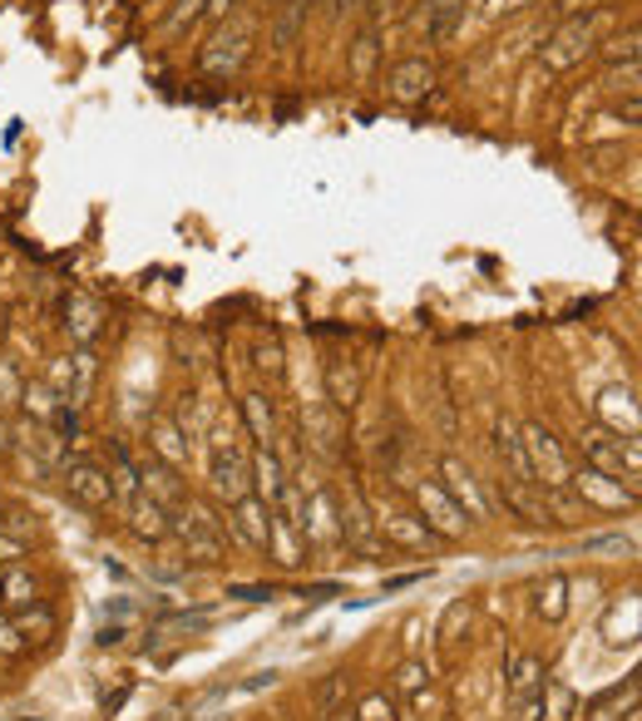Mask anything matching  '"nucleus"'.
Masks as SVG:
<instances>
[{
    "label": "nucleus",
    "mask_w": 642,
    "mask_h": 721,
    "mask_svg": "<svg viewBox=\"0 0 642 721\" xmlns=\"http://www.w3.org/2000/svg\"><path fill=\"white\" fill-rule=\"evenodd\" d=\"M583 454H588V470L608 474V480H618V484L628 480V490H633V480H638V445H628V450H623V440H618L613 430L593 426L583 435Z\"/></svg>",
    "instance_id": "1"
},
{
    "label": "nucleus",
    "mask_w": 642,
    "mask_h": 721,
    "mask_svg": "<svg viewBox=\"0 0 642 721\" xmlns=\"http://www.w3.org/2000/svg\"><path fill=\"white\" fill-rule=\"evenodd\" d=\"M524 454H529V474L534 484H549V490H564L568 484V460H564V445L554 440L544 426H524Z\"/></svg>",
    "instance_id": "2"
},
{
    "label": "nucleus",
    "mask_w": 642,
    "mask_h": 721,
    "mask_svg": "<svg viewBox=\"0 0 642 721\" xmlns=\"http://www.w3.org/2000/svg\"><path fill=\"white\" fill-rule=\"evenodd\" d=\"M248 460H242V450L238 445H228V435L218 440V450H213V494L218 500H228V504H238V500H248L252 494V480H248Z\"/></svg>",
    "instance_id": "3"
},
{
    "label": "nucleus",
    "mask_w": 642,
    "mask_h": 721,
    "mask_svg": "<svg viewBox=\"0 0 642 721\" xmlns=\"http://www.w3.org/2000/svg\"><path fill=\"white\" fill-rule=\"evenodd\" d=\"M65 490H70V500H80L84 509H104L114 500L109 470H99L94 460H70L65 464Z\"/></svg>",
    "instance_id": "4"
},
{
    "label": "nucleus",
    "mask_w": 642,
    "mask_h": 721,
    "mask_svg": "<svg viewBox=\"0 0 642 721\" xmlns=\"http://www.w3.org/2000/svg\"><path fill=\"white\" fill-rule=\"evenodd\" d=\"M415 500H420V509H425V519H420V524H425L430 534H440V539H460V534H465L470 519L460 514L455 500H450L445 490H435V484H420Z\"/></svg>",
    "instance_id": "5"
},
{
    "label": "nucleus",
    "mask_w": 642,
    "mask_h": 721,
    "mask_svg": "<svg viewBox=\"0 0 642 721\" xmlns=\"http://www.w3.org/2000/svg\"><path fill=\"white\" fill-rule=\"evenodd\" d=\"M242 60H248V30H218V35L203 45V55H198V70L223 80V74H233L242 65Z\"/></svg>",
    "instance_id": "6"
},
{
    "label": "nucleus",
    "mask_w": 642,
    "mask_h": 721,
    "mask_svg": "<svg viewBox=\"0 0 642 721\" xmlns=\"http://www.w3.org/2000/svg\"><path fill=\"white\" fill-rule=\"evenodd\" d=\"M440 474H445V484H450V500H455L460 514H465V519H484V514H490V500H484V494H480V480L465 470V464H460V460H450V454H445V460H440Z\"/></svg>",
    "instance_id": "7"
},
{
    "label": "nucleus",
    "mask_w": 642,
    "mask_h": 721,
    "mask_svg": "<svg viewBox=\"0 0 642 721\" xmlns=\"http://www.w3.org/2000/svg\"><path fill=\"white\" fill-rule=\"evenodd\" d=\"M588 50H593V25H588V20H568V25H559V35L544 45V60H549L554 70H568V65H578Z\"/></svg>",
    "instance_id": "8"
},
{
    "label": "nucleus",
    "mask_w": 642,
    "mask_h": 721,
    "mask_svg": "<svg viewBox=\"0 0 642 721\" xmlns=\"http://www.w3.org/2000/svg\"><path fill=\"white\" fill-rule=\"evenodd\" d=\"M139 490H149V500L159 504V509H183V484L173 480V464H159V460H149V470L139 474Z\"/></svg>",
    "instance_id": "9"
},
{
    "label": "nucleus",
    "mask_w": 642,
    "mask_h": 721,
    "mask_svg": "<svg viewBox=\"0 0 642 721\" xmlns=\"http://www.w3.org/2000/svg\"><path fill=\"white\" fill-rule=\"evenodd\" d=\"M430 84H435V70H430L425 60H406V65L391 70V94H396L401 104H415L420 94L430 90Z\"/></svg>",
    "instance_id": "10"
},
{
    "label": "nucleus",
    "mask_w": 642,
    "mask_h": 721,
    "mask_svg": "<svg viewBox=\"0 0 642 721\" xmlns=\"http://www.w3.org/2000/svg\"><path fill=\"white\" fill-rule=\"evenodd\" d=\"M509 697H514V707L544 697V662L539 657H514L509 662Z\"/></svg>",
    "instance_id": "11"
},
{
    "label": "nucleus",
    "mask_w": 642,
    "mask_h": 721,
    "mask_svg": "<svg viewBox=\"0 0 642 721\" xmlns=\"http://www.w3.org/2000/svg\"><path fill=\"white\" fill-rule=\"evenodd\" d=\"M238 534L248 539L252 548H267V534H272V504L262 500H238Z\"/></svg>",
    "instance_id": "12"
},
{
    "label": "nucleus",
    "mask_w": 642,
    "mask_h": 721,
    "mask_svg": "<svg viewBox=\"0 0 642 721\" xmlns=\"http://www.w3.org/2000/svg\"><path fill=\"white\" fill-rule=\"evenodd\" d=\"M603 416L613 435L628 430V440H638V406H633V390H603Z\"/></svg>",
    "instance_id": "13"
},
{
    "label": "nucleus",
    "mask_w": 642,
    "mask_h": 721,
    "mask_svg": "<svg viewBox=\"0 0 642 721\" xmlns=\"http://www.w3.org/2000/svg\"><path fill=\"white\" fill-rule=\"evenodd\" d=\"M494 440H499V454L509 460V474L519 484H534V474H529V454H524V435L514 420H499V430H494Z\"/></svg>",
    "instance_id": "14"
},
{
    "label": "nucleus",
    "mask_w": 642,
    "mask_h": 721,
    "mask_svg": "<svg viewBox=\"0 0 642 721\" xmlns=\"http://www.w3.org/2000/svg\"><path fill=\"white\" fill-rule=\"evenodd\" d=\"M573 480H578V494H593L598 504H613V509L633 504V490H623L618 480H608V474H598V470H583V474H573Z\"/></svg>",
    "instance_id": "15"
},
{
    "label": "nucleus",
    "mask_w": 642,
    "mask_h": 721,
    "mask_svg": "<svg viewBox=\"0 0 642 721\" xmlns=\"http://www.w3.org/2000/svg\"><path fill=\"white\" fill-rule=\"evenodd\" d=\"M465 6L470 0H430L425 15H430V40H450L460 25H465Z\"/></svg>",
    "instance_id": "16"
},
{
    "label": "nucleus",
    "mask_w": 642,
    "mask_h": 721,
    "mask_svg": "<svg viewBox=\"0 0 642 721\" xmlns=\"http://www.w3.org/2000/svg\"><path fill=\"white\" fill-rule=\"evenodd\" d=\"M252 470H257V494H262V504H277V494H282V464H277V454L272 450H262L257 460H252Z\"/></svg>",
    "instance_id": "17"
},
{
    "label": "nucleus",
    "mask_w": 642,
    "mask_h": 721,
    "mask_svg": "<svg viewBox=\"0 0 642 721\" xmlns=\"http://www.w3.org/2000/svg\"><path fill=\"white\" fill-rule=\"evenodd\" d=\"M0 603H6V608H30V603H35V578H30L25 568H10V574L0 578Z\"/></svg>",
    "instance_id": "18"
},
{
    "label": "nucleus",
    "mask_w": 642,
    "mask_h": 721,
    "mask_svg": "<svg viewBox=\"0 0 642 721\" xmlns=\"http://www.w3.org/2000/svg\"><path fill=\"white\" fill-rule=\"evenodd\" d=\"M134 529H139L144 539H164L168 534V509H159L154 500H134Z\"/></svg>",
    "instance_id": "19"
},
{
    "label": "nucleus",
    "mask_w": 642,
    "mask_h": 721,
    "mask_svg": "<svg viewBox=\"0 0 642 721\" xmlns=\"http://www.w3.org/2000/svg\"><path fill=\"white\" fill-rule=\"evenodd\" d=\"M109 484H114V494H124V500H139V470H134V460L124 450H114V474H109Z\"/></svg>",
    "instance_id": "20"
},
{
    "label": "nucleus",
    "mask_w": 642,
    "mask_h": 721,
    "mask_svg": "<svg viewBox=\"0 0 642 721\" xmlns=\"http://www.w3.org/2000/svg\"><path fill=\"white\" fill-rule=\"evenodd\" d=\"M504 504H509L514 514H524V519H529V524H544V504L529 494V484H519V480H514V484H504Z\"/></svg>",
    "instance_id": "21"
},
{
    "label": "nucleus",
    "mask_w": 642,
    "mask_h": 721,
    "mask_svg": "<svg viewBox=\"0 0 642 721\" xmlns=\"http://www.w3.org/2000/svg\"><path fill=\"white\" fill-rule=\"evenodd\" d=\"M564 593H568V583H564V578H549V583L539 588V613H544L549 623H559L564 613H568V598H564Z\"/></svg>",
    "instance_id": "22"
},
{
    "label": "nucleus",
    "mask_w": 642,
    "mask_h": 721,
    "mask_svg": "<svg viewBox=\"0 0 642 721\" xmlns=\"http://www.w3.org/2000/svg\"><path fill=\"white\" fill-rule=\"evenodd\" d=\"M242 416H248V426H252V435H257L262 445H272V410H267V400L248 396V400H242Z\"/></svg>",
    "instance_id": "23"
},
{
    "label": "nucleus",
    "mask_w": 642,
    "mask_h": 721,
    "mask_svg": "<svg viewBox=\"0 0 642 721\" xmlns=\"http://www.w3.org/2000/svg\"><path fill=\"white\" fill-rule=\"evenodd\" d=\"M154 440H159L164 460H168V464H173V470H178V464H183V445H178V430L168 426V420H159V426H154Z\"/></svg>",
    "instance_id": "24"
},
{
    "label": "nucleus",
    "mask_w": 642,
    "mask_h": 721,
    "mask_svg": "<svg viewBox=\"0 0 642 721\" xmlns=\"http://www.w3.org/2000/svg\"><path fill=\"white\" fill-rule=\"evenodd\" d=\"M371 60H376V30H366L361 40H356V55H351V74L361 80V74H371Z\"/></svg>",
    "instance_id": "25"
},
{
    "label": "nucleus",
    "mask_w": 642,
    "mask_h": 721,
    "mask_svg": "<svg viewBox=\"0 0 642 721\" xmlns=\"http://www.w3.org/2000/svg\"><path fill=\"white\" fill-rule=\"evenodd\" d=\"M361 721H396V702L386 692H371L361 702Z\"/></svg>",
    "instance_id": "26"
},
{
    "label": "nucleus",
    "mask_w": 642,
    "mask_h": 721,
    "mask_svg": "<svg viewBox=\"0 0 642 721\" xmlns=\"http://www.w3.org/2000/svg\"><path fill=\"white\" fill-rule=\"evenodd\" d=\"M386 529H391V534H401L406 544H430V529L425 524H410L406 514H396V519H386Z\"/></svg>",
    "instance_id": "27"
},
{
    "label": "nucleus",
    "mask_w": 642,
    "mask_h": 721,
    "mask_svg": "<svg viewBox=\"0 0 642 721\" xmlns=\"http://www.w3.org/2000/svg\"><path fill=\"white\" fill-rule=\"evenodd\" d=\"M470 618V608L465 603H455V608L445 613V623H440V642H455V633H460V623Z\"/></svg>",
    "instance_id": "28"
},
{
    "label": "nucleus",
    "mask_w": 642,
    "mask_h": 721,
    "mask_svg": "<svg viewBox=\"0 0 642 721\" xmlns=\"http://www.w3.org/2000/svg\"><path fill=\"white\" fill-rule=\"evenodd\" d=\"M20 648H25V642H20V628H15V623H6V618H0V652H6V657H15Z\"/></svg>",
    "instance_id": "29"
},
{
    "label": "nucleus",
    "mask_w": 642,
    "mask_h": 721,
    "mask_svg": "<svg viewBox=\"0 0 642 721\" xmlns=\"http://www.w3.org/2000/svg\"><path fill=\"white\" fill-rule=\"evenodd\" d=\"M198 10H203V0H183V10H173V15H168V30H183Z\"/></svg>",
    "instance_id": "30"
},
{
    "label": "nucleus",
    "mask_w": 642,
    "mask_h": 721,
    "mask_svg": "<svg viewBox=\"0 0 642 721\" xmlns=\"http://www.w3.org/2000/svg\"><path fill=\"white\" fill-rule=\"evenodd\" d=\"M20 554H25V544L10 539V534H0V564H10V558H20Z\"/></svg>",
    "instance_id": "31"
},
{
    "label": "nucleus",
    "mask_w": 642,
    "mask_h": 721,
    "mask_svg": "<svg viewBox=\"0 0 642 721\" xmlns=\"http://www.w3.org/2000/svg\"><path fill=\"white\" fill-rule=\"evenodd\" d=\"M420 682H425V667H415V662H410L406 672H401V687H406V692H415Z\"/></svg>",
    "instance_id": "32"
},
{
    "label": "nucleus",
    "mask_w": 642,
    "mask_h": 721,
    "mask_svg": "<svg viewBox=\"0 0 642 721\" xmlns=\"http://www.w3.org/2000/svg\"><path fill=\"white\" fill-rule=\"evenodd\" d=\"M499 10H519V0H484V15H499Z\"/></svg>",
    "instance_id": "33"
},
{
    "label": "nucleus",
    "mask_w": 642,
    "mask_h": 721,
    "mask_svg": "<svg viewBox=\"0 0 642 721\" xmlns=\"http://www.w3.org/2000/svg\"><path fill=\"white\" fill-rule=\"evenodd\" d=\"M238 593V598H252V603H257V598H272V588H233Z\"/></svg>",
    "instance_id": "34"
},
{
    "label": "nucleus",
    "mask_w": 642,
    "mask_h": 721,
    "mask_svg": "<svg viewBox=\"0 0 642 721\" xmlns=\"http://www.w3.org/2000/svg\"><path fill=\"white\" fill-rule=\"evenodd\" d=\"M341 6H361V0H341Z\"/></svg>",
    "instance_id": "35"
},
{
    "label": "nucleus",
    "mask_w": 642,
    "mask_h": 721,
    "mask_svg": "<svg viewBox=\"0 0 642 721\" xmlns=\"http://www.w3.org/2000/svg\"><path fill=\"white\" fill-rule=\"evenodd\" d=\"M0 608H6V603H0Z\"/></svg>",
    "instance_id": "36"
}]
</instances>
